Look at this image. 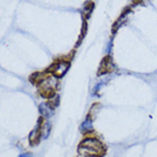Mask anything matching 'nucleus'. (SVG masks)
<instances>
[{
	"label": "nucleus",
	"mask_w": 157,
	"mask_h": 157,
	"mask_svg": "<svg viewBox=\"0 0 157 157\" xmlns=\"http://www.w3.org/2000/svg\"><path fill=\"white\" fill-rule=\"evenodd\" d=\"M105 153L104 146L94 138H86L78 146V154L82 156H98Z\"/></svg>",
	"instance_id": "obj_1"
},
{
	"label": "nucleus",
	"mask_w": 157,
	"mask_h": 157,
	"mask_svg": "<svg viewBox=\"0 0 157 157\" xmlns=\"http://www.w3.org/2000/svg\"><path fill=\"white\" fill-rule=\"evenodd\" d=\"M70 68V63L68 62H65V60H60L58 63L54 64L50 68V72L52 73V75L55 78H62L65 75L67 71Z\"/></svg>",
	"instance_id": "obj_2"
},
{
	"label": "nucleus",
	"mask_w": 157,
	"mask_h": 157,
	"mask_svg": "<svg viewBox=\"0 0 157 157\" xmlns=\"http://www.w3.org/2000/svg\"><path fill=\"white\" fill-rule=\"evenodd\" d=\"M39 112L42 117H51L54 115V106L50 102H42L39 106Z\"/></svg>",
	"instance_id": "obj_3"
},
{
	"label": "nucleus",
	"mask_w": 157,
	"mask_h": 157,
	"mask_svg": "<svg viewBox=\"0 0 157 157\" xmlns=\"http://www.w3.org/2000/svg\"><path fill=\"white\" fill-rule=\"evenodd\" d=\"M41 121H42V118H39V123H38V125L32 130L31 133H30V137H29V139H30V144H31V145H36V142L39 141L40 136H41V132H40Z\"/></svg>",
	"instance_id": "obj_4"
},
{
	"label": "nucleus",
	"mask_w": 157,
	"mask_h": 157,
	"mask_svg": "<svg viewBox=\"0 0 157 157\" xmlns=\"http://www.w3.org/2000/svg\"><path fill=\"white\" fill-rule=\"evenodd\" d=\"M114 68V64L112 62L110 57H106V58L102 60L101 65H100V70H99V74L102 73H108V72L113 71Z\"/></svg>",
	"instance_id": "obj_5"
},
{
	"label": "nucleus",
	"mask_w": 157,
	"mask_h": 157,
	"mask_svg": "<svg viewBox=\"0 0 157 157\" xmlns=\"http://www.w3.org/2000/svg\"><path fill=\"white\" fill-rule=\"evenodd\" d=\"M50 129H51V124L50 122H43L41 123V125H40V132H41V137L43 139H47L49 137V134H50Z\"/></svg>",
	"instance_id": "obj_6"
},
{
	"label": "nucleus",
	"mask_w": 157,
	"mask_h": 157,
	"mask_svg": "<svg viewBox=\"0 0 157 157\" xmlns=\"http://www.w3.org/2000/svg\"><path fill=\"white\" fill-rule=\"evenodd\" d=\"M80 130H81V132H90V131L94 130L92 120L90 118V116H88V117L83 121V123L81 124V126H80Z\"/></svg>",
	"instance_id": "obj_7"
},
{
	"label": "nucleus",
	"mask_w": 157,
	"mask_h": 157,
	"mask_svg": "<svg viewBox=\"0 0 157 157\" xmlns=\"http://www.w3.org/2000/svg\"><path fill=\"white\" fill-rule=\"evenodd\" d=\"M126 15H128V13H124V14H123V16H121V17H120V20L116 21V23H115V25H114V30L118 29V26H120L122 23H124V21L126 20Z\"/></svg>",
	"instance_id": "obj_8"
},
{
	"label": "nucleus",
	"mask_w": 157,
	"mask_h": 157,
	"mask_svg": "<svg viewBox=\"0 0 157 157\" xmlns=\"http://www.w3.org/2000/svg\"><path fill=\"white\" fill-rule=\"evenodd\" d=\"M92 8H94L92 2H86V5H84V13L86 12V15H90V13L92 12Z\"/></svg>",
	"instance_id": "obj_9"
},
{
	"label": "nucleus",
	"mask_w": 157,
	"mask_h": 157,
	"mask_svg": "<svg viewBox=\"0 0 157 157\" xmlns=\"http://www.w3.org/2000/svg\"><path fill=\"white\" fill-rule=\"evenodd\" d=\"M58 102H59V97L57 96V94H55V96H54V99H52V101H51L50 104L52 105V106H57Z\"/></svg>",
	"instance_id": "obj_10"
},
{
	"label": "nucleus",
	"mask_w": 157,
	"mask_h": 157,
	"mask_svg": "<svg viewBox=\"0 0 157 157\" xmlns=\"http://www.w3.org/2000/svg\"><path fill=\"white\" fill-rule=\"evenodd\" d=\"M20 157H32V154L30 153H24L22 155H20Z\"/></svg>",
	"instance_id": "obj_11"
},
{
	"label": "nucleus",
	"mask_w": 157,
	"mask_h": 157,
	"mask_svg": "<svg viewBox=\"0 0 157 157\" xmlns=\"http://www.w3.org/2000/svg\"><path fill=\"white\" fill-rule=\"evenodd\" d=\"M81 157H97V156H82V155H81Z\"/></svg>",
	"instance_id": "obj_12"
}]
</instances>
